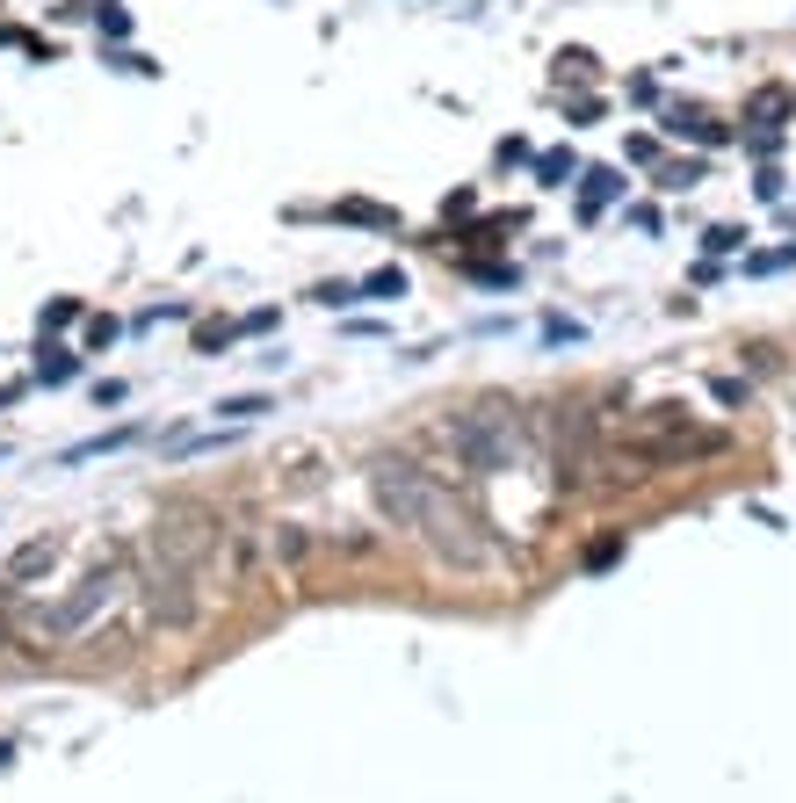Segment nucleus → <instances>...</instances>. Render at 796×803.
<instances>
[{
  "label": "nucleus",
  "mask_w": 796,
  "mask_h": 803,
  "mask_svg": "<svg viewBox=\"0 0 796 803\" xmlns=\"http://www.w3.org/2000/svg\"><path fill=\"white\" fill-rule=\"evenodd\" d=\"M225 521L218 507H203V500H167L160 521H152V558H174V565H189V572H210L218 565V550H225Z\"/></svg>",
  "instance_id": "7ed1b4c3"
},
{
  "label": "nucleus",
  "mask_w": 796,
  "mask_h": 803,
  "mask_svg": "<svg viewBox=\"0 0 796 803\" xmlns=\"http://www.w3.org/2000/svg\"><path fill=\"white\" fill-rule=\"evenodd\" d=\"M659 181H666V189H695V181H702V160H673Z\"/></svg>",
  "instance_id": "6ab92c4d"
},
{
  "label": "nucleus",
  "mask_w": 796,
  "mask_h": 803,
  "mask_svg": "<svg viewBox=\"0 0 796 803\" xmlns=\"http://www.w3.org/2000/svg\"><path fill=\"white\" fill-rule=\"evenodd\" d=\"M275 550L297 565V558H312V536H304V529H275Z\"/></svg>",
  "instance_id": "a211bd4d"
},
{
  "label": "nucleus",
  "mask_w": 796,
  "mask_h": 803,
  "mask_svg": "<svg viewBox=\"0 0 796 803\" xmlns=\"http://www.w3.org/2000/svg\"><path fill=\"white\" fill-rule=\"evenodd\" d=\"M789 261H796V246H775V254H753L746 268H753V275H775V268H789Z\"/></svg>",
  "instance_id": "412c9836"
},
{
  "label": "nucleus",
  "mask_w": 796,
  "mask_h": 803,
  "mask_svg": "<svg viewBox=\"0 0 796 803\" xmlns=\"http://www.w3.org/2000/svg\"><path fill=\"white\" fill-rule=\"evenodd\" d=\"M95 22H102V37H109V44H124V37H131V15L116 8V0H102V8H95Z\"/></svg>",
  "instance_id": "2eb2a0df"
},
{
  "label": "nucleus",
  "mask_w": 796,
  "mask_h": 803,
  "mask_svg": "<svg viewBox=\"0 0 796 803\" xmlns=\"http://www.w3.org/2000/svg\"><path fill=\"white\" fill-rule=\"evenodd\" d=\"M536 181H543V189H565V181H579V160H572V152H543Z\"/></svg>",
  "instance_id": "9b49d317"
},
{
  "label": "nucleus",
  "mask_w": 796,
  "mask_h": 803,
  "mask_svg": "<svg viewBox=\"0 0 796 803\" xmlns=\"http://www.w3.org/2000/svg\"><path fill=\"white\" fill-rule=\"evenodd\" d=\"M370 492H377V507L398 521V529H413L442 565H456V572H485V565H493V543L478 536V521L456 507L449 485L427 478L420 463H406V456L370 463Z\"/></svg>",
  "instance_id": "f257e3e1"
},
{
  "label": "nucleus",
  "mask_w": 796,
  "mask_h": 803,
  "mask_svg": "<svg viewBox=\"0 0 796 803\" xmlns=\"http://www.w3.org/2000/svg\"><path fill=\"white\" fill-rule=\"evenodd\" d=\"M0 406H8V391H0Z\"/></svg>",
  "instance_id": "393cba45"
},
{
  "label": "nucleus",
  "mask_w": 796,
  "mask_h": 803,
  "mask_svg": "<svg viewBox=\"0 0 796 803\" xmlns=\"http://www.w3.org/2000/svg\"><path fill=\"white\" fill-rule=\"evenodd\" d=\"M218 413H225V420H254V413H275V406H268V398H225Z\"/></svg>",
  "instance_id": "aec40b11"
},
{
  "label": "nucleus",
  "mask_w": 796,
  "mask_h": 803,
  "mask_svg": "<svg viewBox=\"0 0 796 803\" xmlns=\"http://www.w3.org/2000/svg\"><path fill=\"white\" fill-rule=\"evenodd\" d=\"M355 297H362L355 283H326V290H319V304H355Z\"/></svg>",
  "instance_id": "b1692460"
},
{
  "label": "nucleus",
  "mask_w": 796,
  "mask_h": 803,
  "mask_svg": "<svg viewBox=\"0 0 796 803\" xmlns=\"http://www.w3.org/2000/svg\"><path fill=\"white\" fill-rule=\"evenodd\" d=\"M442 435H449L456 463H464L471 478H500V471H514V456H522V435H514L507 406H464Z\"/></svg>",
  "instance_id": "f03ea898"
},
{
  "label": "nucleus",
  "mask_w": 796,
  "mask_h": 803,
  "mask_svg": "<svg viewBox=\"0 0 796 803\" xmlns=\"http://www.w3.org/2000/svg\"><path fill=\"white\" fill-rule=\"evenodd\" d=\"M73 319H80V304H73V297H58L51 312H44V326H51V333H58V326H73Z\"/></svg>",
  "instance_id": "4be33fe9"
},
{
  "label": "nucleus",
  "mask_w": 796,
  "mask_h": 803,
  "mask_svg": "<svg viewBox=\"0 0 796 803\" xmlns=\"http://www.w3.org/2000/svg\"><path fill=\"white\" fill-rule=\"evenodd\" d=\"M616 189H623V174H616V167H587V174H579V210L594 218V210L616 196Z\"/></svg>",
  "instance_id": "6e6552de"
},
{
  "label": "nucleus",
  "mask_w": 796,
  "mask_h": 803,
  "mask_svg": "<svg viewBox=\"0 0 796 803\" xmlns=\"http://www.w3.org/2000/svg\"><path fill=\"white\" fill-rule=\"evenodd\" d=\"M666 131L673 138H695V145H724V123H710V116H681V109H673Z\"/></svg>",
  "instance_id": "1a4fd4ad"
},
{
  "label": "nucleus",
  "mask_w": 796,
  "mask_h": 803,
  "mask_svg": "<svg viewBox=\"0 0 796 803\" xmlns=\"http://www.w3.org/2000/svg\"><path fill=\"white\" fill-rule=\"evenodd\" d=\"M124 442H138V427H109V435H95V442H73V449H66V463H87V456L124 449Z\"/></svg>",
  "instance_id": "ddd939ff"
},
{
  "label": "nucleus",
  "mask_w": 796,
  "mask_h": 803,
  "mask_svg": "<svg viewBox=\"0 0 796 803\" xmlns=\"http://www.w3.org/2000/svg\"><path fill=\"white\" fill-rule=\"evenodd\" d=\"M616 558H623V536H594L587 543V572H608Z\"/></svg>",
  "instance_id": "dca6fc26"
},
{
  "label": "nucleus",
  "mask_w": 796,
  "mask_h": 803,
  "mask_svg": "<svg viewBox=\"0 0 796 803\" xmlns=\"http://www.w3.org/2000/svg\"><path fill=\"white\" fill-rule=\"evenodd\" d=\"M51 558H58V536H29L15 558H8V586H22V579H37V572H51Z\"/></svg>",
  "instance_id": "423d86ee"
},
{
  "label": "nucleus",
  "mask_w": 796,
  "mask_h": 803,
  "mask_svg": "<svg viewBox=\"0 0 796 803\" xmlns=\"http://www.w3.org/2000/svg\"><path fill=\"white\" fill-rule=\"evenodd\" d=\"M73 369H80V355H66V348H37V377H44V384H73Z\"/></svg>",
  "instance_id": "f8f14e48"
},
{
  "label": "nucleus",
  "mask_w": 796,
  "mask_h": 803,
  "mask_svg": "<svg viewBox=\"0 0 796 803\" xmlns=\"http://www.w3.org/2000/svg\"><path fill=\"white\" fill-rule=\"evenodd\" d=\"M710 391H717V398H724V406H746V384H739V377H717V384H710Z\"/></svg>",
  "instance_id": "5701e85b"
},
{
  "label": "nucleus",
  "mask_w": 796,
  "mask_h": 803,
  "mask_svg": "<svg viewBox=\"0 0 796 803\" xmlns=\"http://www.w3.org/2000/svg\"><path fill=\"white\" fill-rule=\"evenodd\" d=\"M145 608H152V623H160V630L203 623V572L174 565V558H152V572H145Z\"/></svg>",
  "instance_id": "39448f33"
},
{
  "label": "nucleus",
  "mask_w": 796,
  "mask_h": 803,
  "mask_svg": "<svg viewBox=\"0 0 796 803\" xmlns=\"http://www.w3.org/2000/svg\"><path fill=\"white\" fill-rule=\"evenodd\" d=\"M753 123H760V131H775V123L789 116V87H760V95H753V109H746Z\"/></svg>",
  "instance_id": "9d476101"
},
{
  "label": "nucleus",
  "mask_w": 796,
  "mask_h": 803,
  "mask_svg": "<svg viewBox=\"0 0 796 803\" xmlns=\"http://www.w3.org/2000/svg\"><path fill=\"white\" fill-rule=\"evenodd\" d=\"M362 297H377V304H391V297H406V275H398V268H377L370 275V283H355Z\"/></svg>",
  "instance_id": "4468645a"
},
{
  "label": "nucleus",
  "mask_w": 796,
  "mask_h": 803,
  "mask_svg": "<svg viewBox=\"0 0 796 803\" xmlns=\"http://www.w3.org/2000/svg\"><path fill=\"white\" fill-rule=\"evenodd\" d=\"M333 218H341V225H362V232H398V210H384V203H362V196L333 203Z\"/></svg>",
  "instance_id": "0eeeda50"
},
{
  "label": "nucleus",
  "mask_w": 796,
  "mask_h": 803,
  "mask_svg": "<svg viewBox=\"0 0 796 803\" xmlns=\"http://www.w3.org/2000/svg\"><path fill=\"white\" fill-rule=\"evenodd\" d=\"M739 225H710V232H702V246H710V254H739Z\"/></svg>",
  "instance_id": "f3484780"
},
{
  "label": "nucleus",
  "mask_w": 796,
  "mask_h": 803,
  "mask_svg": "<svg viewBox=\"0 0 796 803\" xmlns=\"http://www.w3.org/2000/svg\"><path fill=\"white\" fill-rule=\"evenodd\" d=\"M124 586H131V579H124V558H102V565L87 572V579H80V586H73V594L58 601L51 615H29V623H22V637H37V644H58V637H80V630L95 623V615H102V608H109L116 594H124Z\"/></svg>",
  "instance_id": "20e7f679"
}]
</instances>
